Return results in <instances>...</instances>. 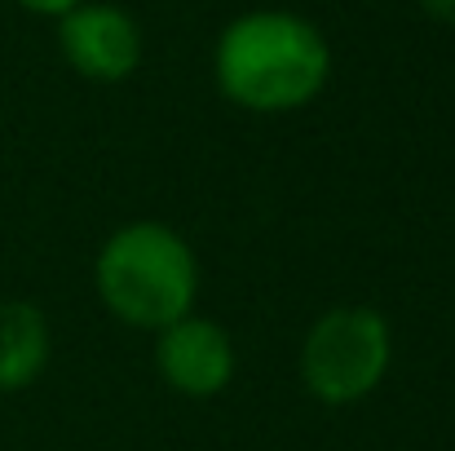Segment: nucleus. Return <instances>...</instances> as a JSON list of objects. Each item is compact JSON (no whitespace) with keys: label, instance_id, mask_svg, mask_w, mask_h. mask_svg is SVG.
<instances>
[{"label":"nucleus","instance_id":"f257e3e1","mask_svg":"<svg viewBox=\"0 0 455 451\" xmlns=\"http://www.w3.org/2000/svg\"><path fill=\"white\" fill-rule=\"evenodd\" d=\"M217 89L257 116H283L314 102L331 76V49L314 22L288 9L235 18L212 53Z\"/></svg>","mask_w":455,"mask_h":451},{"label":"nucleus","instance_id":"f03ea898","mask_svg":"<svg viewBox=\"0 0 455 451\" xmlns=\"http://www.w3.org/2000/svg\"><path fill=\"white\" fill-rule=\"evenodd\" d=\"M93 284L120 323L164 332L168 323L195 314L199 262L172 226L129 221L102 244L93 262Z\"/></svg>","mask_w":455,"mask_h":451},{"label":"nucleus","instance_id":"7ed1b4c3","mask_svg":"<svg viewBox=\"0 0 455 451\" xmlns=\"http://www.w3.org/2000/svg\"><path fill=\"white\" fill-rule=\"evenodd\" d=\"M394 363V332L371 305H336L301 341V381L318 403L349 407L376 394Z\"/></svg>","mask_w":455,"mask_h":451},{"label":"nucleus","instance_id":"20e7f679","mask_svg":"<svg viewBox=\"0 0 455 451\" xmlns=\"http://www.w3.org/2000/svg\"><path fill=\"white\" fill-rule=\"evenodd\" d=\"M58 49L84 80L116 85L129 80L142 62V27L120 4L84 0L58 18Z\"/></svg>","mask_w":455,"mask_h":451},{"label":"nucleus","instance_id":"39448f33","mask_svg":"<svg viewBox=\"0 0 455 451\" xmlns=\"http://www.w3.org/2000/svg\"><path fill=\"white\" fill-rule=\"evenodd\" d=\"M155 367L164 385L181 399H212L235 376V341L221 323L186 314L168 323L155 341Z\"/></svg>","mask_w":455,"mask_h":451},{"label":"nucleus","instance_id":"423d86ee","mask_svg":"<svg viewBox=\"0 0 455 451\" xmlns=\"http://www.w3.org/2000/svg\"><path fill=\"white\" fill-rule=\"evenodd\" d=\"M49 363V318L31 301L0 305V394L27 390Z\"/></svg>","mask_w":455,"mask_h":451},{"label":"nucleus","instance_id":"0eeeda50","mask_svg":"<svg viewBox=\"0 0 455 451\" xmlns=\"http://www.w3.org/2000/svg\"><path fill=\"white\" fill-rule=\"evenodd\" d=\"M13 4H22L27 13H44V18H62V13H71L76 4H84V0H13Z\"/></svg>","mask_w":455,"mask_h":451},{"label":"nucleus","instance_id":"6e6552de","mask_svg":"<svg viewBox=\"0 0 455 451\" xmlns=\"http://www.w3.org/2000/svg\"><path fill=\"white\" fill-rule=\"evenodd\" d=\"M429 4V13H438V18H451L455 13V0H425Z\"/></svg>","mask_w":455,"mask_h":451}]
</instances>
